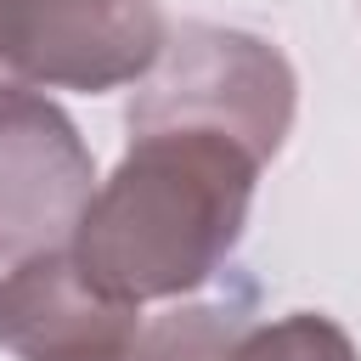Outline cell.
<instances>
[{"mask_svg": "<svg viewBox=\"0 0 361 361\" xmlns=\"http://www.w3.org/2000/svg\"><path fill=\"white\" fill-rule=\"evenodd\" d=\"M164 34L158 0H0V90H124Z\"/></svg>", "mask_w": 361, "mask_h": 361, "instance_id": "3", "label": "cell"}, {"mask_svg": "<svg viewBox=\"0 0 361 361\" xmlns=\"http://www.w3.org/2000/svg\"><path fill=\"white\" fill-rule=\"evenodd\" d=\"M96 192L79 124L39 90H0V265L62 248Z\"/></svg>", "mask_w": 361, "mask_h": 361, "instance_id": "4", "label": "cell"}, {"mask_svg": "<svg viewBox=\"0 0 361 361\" xmlns=\"http://www.w3.org/2000/svg\"><path fill=\"white\" fill-rule=\"evenodd\" d=\"M259 158L220 130H141L96 180L68 254L113 299L175 305L243 243Z\"/></svg>", "mask_w": 361, "mask_h": 361, "instance_id": "1", "label": "cell"}, {"mask_svg": "<svg viewBox=\"0 0 361 361\" xmlns=\"http://www.w3.org/2000/svg\"><path fill=\"white\" fill-rule=\"evenodd\" d=\"M243 316L231 305H186L175 299L158 316H141L135 338L124 344L118 361H220Z\"/></svg>", "mask_w": 361, "mask_h": 361, "instance_id": "6", "label": "cell"}, {"mask_svg": "<svg viewBox=\"0 0 361 361\" xmlns=\"http://www.w3.org/2000/svg\"><path fill=\"white\" fill-rule=\"evenodd\" d=\"M141 305L102 293L62 248H39L0 276V350L17 361H118Z\"/></svg>", "mask_w": 361, "mask_h": 361, "instance_id": "5", "label": "cell"}, {"mask_svg": "<svg viewBox=\"0 0 361 361\" xmlns=\"http://www.w3.org/2000/svg\"><path fill=\"white\" fill-rule=\"evenodd\" d=\"M220 361H361L355 338L322 310H288L254 327H237Z\"/></svg>", "mask_w": 361, "mask_h": 361, "instance_id": "7", "label": "cell"}, {"mask_svg": "<svg viewBox=\"0 0 361 361\" xmlns=\"http://www.w3.org/2000/svg\"><path fill=\"white\" fill-rule=\"evenodd\" d=\"M299 79L282 45L226 28V23H175L158 45V62L135 79L124 107L130 135L141 130H220L271 164L293 130Z\"/></svg>", "mask_w": 361, "mask_h": 361, "instance_id": "2", "label": "cell"}]
</instances>
